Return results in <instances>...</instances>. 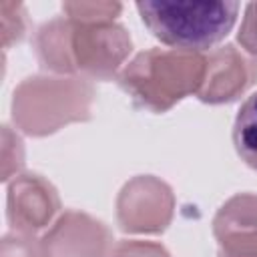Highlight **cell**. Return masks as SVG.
<instances>
[{"label":"cell","mask_w":257,"mask_h":257,"mask_svg":"<svg viewBox=\"0 0 257 257\" xmlns=\"http://www.w3.org/2000/svg\"><path fill=\"white\" fill-rule=\"evenodd\" d=\"M147 28L163 44L183 50H207L235 26L237 2H139Z\"/></svg>","instance_id":"obj_1"},{"label":"cell","mask_w":257,"mask_h":257,"mask_svg":"<svg viewBox=\"0 0 257 257\" xmlns=\"http://www.w3.org/2000/svg\"><path fill=\"white\" fill-rule=\"evenodd\" d=\"M233 143L239 157L257 171V92L239 106L233 124Z\"/></svg>","instance_id":"obj_2"}]
</instances>
